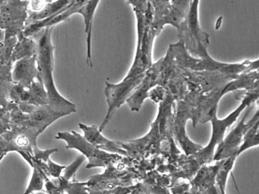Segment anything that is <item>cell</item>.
<instances>
[{"label": "cell", "mask_w": 259, "mask_h": 194, "mask_svg": "<svg viewBox=\"0 0 259 194\" xmlns=\"http://www.w3.org/2000/svg\"><path fill=\"white\" fill-rule=\"evenodd\" d=\"M221 21H222V17L219 18L218 21H217L216 26L218 25V27H215V29H218L220 27H221Z\"/></svg>", "instance_id": "cell-26"}, {"label": "cell", "mask_w": 259, "mask_h": 194, "mask_svg": "<svg viewBox=\"0 0 259 194\" xmlns=\"http://www.w3.org/2000/svg\"><path fill=\"white\" fill-rule=\"evenodd\" d=\"M166 95V89L161 85L154 86L148 92V98L155 103H160L164 100Z\"/></svg>", "instance_id": "cell-20"}, {"label": "cell", "mask_w": 259, "mask_h": 194, "mask_svg": "<svg viewBox=\"0 0 259 194\" xmlns=\"http://www.w3.org/2000/svg\"><path fill=\"white\" fill-rule=\"evenodd\" d=\"M4 155H5V154L1 155V156H0V160H1V159H3V157H4Z\"/></svg>", "instance_id": "cell-30"}, {"label": "cell", "mask_w": 259, "mask_h": 194, "mask_svg": "<svg viewBox=\"0 0 259 194\" xmlns=\"http://www.w3.org/2000/svg\"><path fill=\"white\" fill-rule=\"evenodd\" d=\"M212 189L210 190V194H220L218 193V190H216L214 187H211Z\"/></svg>", "instance_id": "cell-27"}, {"label": "cell", "mask_w": 259, "mask_h": 194, "mask_svg": "<svg viewBox=\"0 0 259 194\" xmlns=\"http://www.w3.org/2000/svg\"><path fill=\"white\" fill-rule=\"evenodd\" d=\"M144 74L136 77H125L122 81L116 84L106 81L104 93L107 99L108 110L104 121L99 127L100 132H102L105 129L111 121L116 111L126 102L133 91L139 86L143 78Z\"/></svg>", "instance_id": "cell-6"}, {"label": "cell", "mask_w": 259, "mask_h": 194, "mask_svg": "<svg viewBox=\"0 0 259 194\" xmlns=\"http://www.w3.org/2000/svg\"><path fill=\"white\" fill-rule=\"evenodd\" d=\"M85 159V156H83L82 154L78 156L72 164H70L69 166H66L65 169L63 170V171H64V174H63L62 177H63L65 180L70 181L71 179L75 177L77 171H78V168L81 166V164L84 162Z\"/></svg>", "instance_id": "cell-18"}, {"label": "cell", "mask_w": 259, "mask_h": 194, "mask_svg": "<svg viewBox=\"0 0 259 194\" xmlns=\"http://www.w3.org/2000/svg\"><path fill=\"white\" fill-rule=\"evenodd\" d=\"M168 50L172 53L177 66L181 69L198 72H221L228 75H239L258 70V59L254 61L245 60L239 63H225L213 59L207 50L203 52L198 57H195L188 52L181 41L170 44Z\"/></svg>", "instance_id": "cell-2"}, {"label": "cell", "mask_w": 259, "mask_h": 194, "mask_svg": "<svg viewBox=\"0 0 259 194\" xmlns=\"http://www.w3.org/2000/svg\"><path fill=\"white\" fill-rule=\"evenodd\" d=\"M34 194H48V192H45V191H38V192H36V193Z\"/></svg>", "instance_id": "cell-28"}, {"label": "cell", "mask_w": 259, "mask_h": 194, "mask_svg": "<svg viewBox=\"0 0 259 194\" xmlns=\"http://www.w3.org/2000/svg\"><path fill=\"white\" fill-rule=\"evenodd\" d=\"M55 138L57 139H63L66 142V149L78 150L83 156L88 158L89 162L86 165L87 168L106 167L120 158L119 155L107 153L96 148L88 142L84 136L75 131H72V133L58 132Z\"/></svg>", "instance_id": "cell-5"}, {"label": "cell", "mask_w": 259, "mask_h": 194, "mask_svg": "<svg viewBox=\"0 0 259 194\" xmlns=\"http://www.w3.org/2000/svg\"><path fill=\"white\" fill-rule=\"evenodd\" d=\"M78 125L84 132L83 136L94 147L113 154L127 156V151L125 149L121 148L117 142L110 140L104 137L96 125L87 126L81 123L78 124Z\"/></svg>", "instance_id": "cell-10"}, {"label": "cell", "mask_w": 259, "mask_h": 194, "mask_svg": "<svg viewBox=\"0 0 259 194\" xmlns=\"http://www.w3.org/2000/svg\"><path fill=\"white\" fill-rule=\"evenodd\" d=\"M46 5L45 0H31V9L33 12H39Z\"/></svg>", "instance_id": "cell-25"}, {"label": "cell", "mask_w": 259, "mask_h": 194, "mask_svg": "<svg viewBox=\"0 0 259 194\" xmlns=\"http://www.w3.org/2000/svg\"><path fill=\"white\" fill-rule=\"evenodd\" d=\"M45 2H46V3H52L53 0H45Z\"/></svg>", "instance_id": "cell-29"}, {"label": "cell", "mask_w": 259, "mask_h": 194, "mask_svg": "<svg viewBox=\"0 0 259 194\" xmlns=\"http://www.w3.org/2000/svg\"><path fill=\"white\" fill-rule=\"evenodd\" d=\"M162 70V59L149 67L145 71L142 81L136 88L125 103L133 112H139L144 101L148 98V92L154 86L158 85Z\"/></svg>", "instance_id": "cell-9"}, {"label": "cell", "mask_w": 259, "mask_h": 194, "mask_svg": "<svg viewBox=\"0 0 259 194\" xmlns=\"http://www.w3.org/2000/svg\"><path fill=\"white\" fill-rule=\"evenodd\" d=\"M37 51V47H34L33 42L23 39L16 48V52L13 55L14 60H19L26 56H33L34 52Z\"/></svg>", "instance_id": "cell-17"}, {"label": "cell", "mask_w": 259, "mask_h": 194, "mask_svg": "<svg viewBox=\"0 0 259 194\" xmlns=\"http://www.w3.org/2000/svg\"><path fill=\"white\" fill-rule=\"evenodd\" d=\"M192 1V0H171V6L186 17Z\"/></svg>", "instance_id": "cell-21"}, {"label": "cell", "mask_w": 259, "mask_h": 194, "mask_svg": "<svg viewBox=\"0 0 259 194\" xmlns=\"http://www.w3.org/2000/svg\"><path fill=\"white\" fill-rule=\"evenodd\" d=\"M237 156L236 155L230 156L227 159L221 160V165L218 168L216 174L217 186L219 189L220 194H226V184L229 174L233 169Z\"/></svg>", "instance_id": "cell-14"}, {"label": "cell", "mask_w": 259, "mask_h": 194, "mask_svg": "<svg viewBox=\"0 0 259 194\" xmlns=\"http://www.w3.org/2000/svg\"><path fill=\"white\" fill-rule=\"evenodd\" d=\"M58 151V150L56 148L50 149L47 150H40L38 148H36L34 150V156L33 157L34 159H38V160L43 161V162H48V159H50V156L55 152Z\"/></svg>", "instance_id": "cell-24"}, {"label": "cell", "mask_w": 259, "mask_h": 194, "mask_svg": "<svg viewBox=\"0 0 259 194\" xmlns=\"http://www.w3.org/2000/svg\"><path fill=\"white\" fill-rule=\"evenodd\" d=\"M242 102L233 112L224 119H219L217 114L210 118L212 124V134L210 142L207 147H203L199 151L195 153L197 162L199 165L209 163L213 160V156L216 148H218L224 140V135L227 129L235 122L239 118L242 111L245 110L248 106H251L258 99V90L248 91L244 95H242Z\"/></svg>", "instance_id": "cell-3"}, {"label": "cell", "mask_w": 259, "mask_h": 194, "mask_svg": "<svg viewBox=\"0 0 259 194\" xmlns=\"http://www.w3.org/2000/svg\"><path fill=\"white\" fill-rule=\"evenodd\" d=\"M71 0H57L51 3H46L45 7L39 11V12H33L28 19V22H35V21H41L46 18H51L56 14L62 10L63 8L66 7Z\"/></svg>", "instance_id": "cell-13"}, {"label": "cell", "mask_w": 259, "mask_h": 194, "mask_svg": "<svg viewBox=\"0 0 259 194\" xmlns=\"http://www.w3.org/2000/svg\"><path fill=\"white\" fill-rule=\"evenodd\" d=\"M128 3L133 6V11L145 14L149 4V0H127Z\"/></svg>", "instance_id": "cell-23"}, {"label": "cell", "mask_w": 259, "mask_h": 194, "mask_svg": "<svg viewBox=\"0 0 259 194\" xmlns=\"http://www.w3.org/2000/svg\"><path fill=\"white\" fill-rule=\"evenodd\" d=\"M101 0H90L84 6L78 9L77 14L82 15L85 25L86 41H87V64L90 68L93 67L92 62V24L95 11L98 8Z\"/></svg>", "instance_id": "cell-12"}, {"label": "cell", "mask_w": 259, "mask_h": 194, "mask_svg": "<svg viewBox=\"0 0 259 194\" xmlns=\"http://www.w3.org/2000/svg\"><path fill=\"white\" fill-rule=\"evenodd\" d=\"M32 160V159H31ZM33 174L31 181L28 184V188L25 190V194H31L34 192L43 190L45 180H44L43 171L39 168L34 160H32Z\"/></svg>", "instance_id": "cell-16"}, {"label": "cell", "mask_w": 259, "mask_h": 194, "mask_svg": "<svg viewBox=\"0 0 259 194\" xmlns=\"http://www.w3.org/2000/svg\"><path fill=\"white\" fill-rule=\"evenodd\" d=\"M137 20L138 44L134 62L125 77H136L145 74L152 65V47L154 38L151 36L150 27L154 18L151 3L145 14L134 11Z\"/></svg>", "instance_id": "cell-4"}, {"label": "cell", "mask_w": 259, "mask_h": 194, "mask_svg": "<svg viewBox=\"0 0 259 194\" xmlns=\"http://www.w3.org/2000/svg\"><path fill=\"white\" fill-rule=\"evenodd\" d=\"M36 54L18 60L13 72V79L18 86L28 87L34 78L39 79L35 65Z\"/></svg>", "instance_id": "cell-11"}, {"label": "cell", "mask_w": 259, "mask_h": 194, "mask_svg": "<svg viewBox=\"0 0 259 194\" xmlns=\"http://www.w3.org/2000/svg\"><path fill=\"white\" fill-rule=\"evenodd\" d=\"M192 118L193 121H198L199 109L198 106L192 104L186 99L178 100L177 114L174 119V131L176 137L180 142L186 155H194L203 148L200 144L195 143L188 137L186 132V123L187 120Z\"/></svg>", "instance_id": "cell-7"}, {"label": "cell", "mask_w": 259, "mask_h": 194, "mask_svg": "<svg viewBox=\"0 0 259 194\" xmlns=\"http://www.w3.org/2000/svg\"><path fill=\"white\" fill-rule=\"evenodd\" d=\"M47 165H48L50 177H54V178L60 177L62 171L66 168L65 165H57L55 162H53L51 159H48Z\"/></svg>", "instance_id": "cell-22"}, {"label": "cell", "mask_w": 259, "mask_h": 194, "mask_svg": "<svg viewBox=\"0 0 259 194\" xmlns=\"http://www.w3.org/2000/svg\"><path fill=\"white\" fill-rule=\"evenodd\" d=\"M54 27H45L37 45L36 60L37 62L39 81L43 85L47 95L48 106L63 115L76 112L75 105L65 99L56 87L54 79V45H53L51 34Z\"/></svg>", "instance_id": "cell-1"}, {"label": "cell", "mask_w": 259, "mask_h": 194, "mask_svg": "<svg viewBox=\"0 0 259 194\" xmlns=\"http://www.w3.org/2000/svg\"><path fill=\"white\" fill-rule=\"evenodd\" d=\"M251 106L247 108L246 112H245V115L242 117L241 121L227 135V137L223 140L221 145L217 148V152L213 156V161H221L223 159H227L233 155H236V152H237L238 148H239V145L242 142V137H243L245 132L254 123L259 121V112L258 110H257L254 116L249 121L245 123L247 115L251 111Z\"/></svg>", "instance_id": "cell-8"}, {"label": "cell", "mask_w": 259, "mask_h": 194, "mask_svg": "<svg viewBox=\"0 0 259 194\" xmlns=\"http://www.w3.org/2000/svg\"><path fill=\"white\" fill-rule=\"evenodd\" d=\"M64 192L68 194H90L87 182L69 181Z\"/></svg>", "instance_id": "cell-19"}, {"label": "cell", "mask_w": 259, "mask_h": 194, "mask_svg": "<svg viewBox=\"0 0 259 194\" xmlns=\"http://www.w3.org/2000/svg\"><path fill=\"white\" fill-rule=\"evenodd\" d=\"M258 123L259 121L254 123L251 127L248 129L243 137H242V143L239 145L236 152V156H239L241 153H243L251 147H257L259 144L258 138Z\"/></svg>", "instance_id": "cell-15"}]
</instances>
